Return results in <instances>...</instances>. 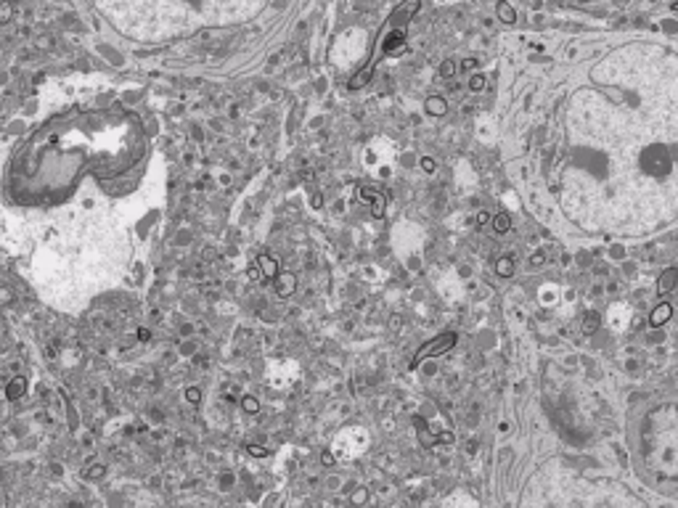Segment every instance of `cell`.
<instances>
[{
  "instance_id": "obj_1",
  "label": "cell",
  "mask_w": 678,
  "mask_h": 508,
  "mask_svg": "<svg viewBox=\"0 0 678 508\" xmlns=\"http://www.w3.org/2000/svg\"><path fill=\"white\" fill-rule=\"evenodd\" d=\"M103 16L122 35L143 42H159L236 19L246 0H98Z\"/></svg>"
},
{
  "instance_id": "obj_2",
  "label": "cell",
  "mask_w": 678,
  "mask_h": 508,
  "mask_svg": "<svg viewBox=\"0 0 678 508\" xmlns=\"http://www.w3.org/2000/svg\"><path fill=\"white\" fill-rule=\"evenodd\" d=\"M456 339H458V336H456L453 331H448V334H442V336L432 339V342H427V344H424V347H421V349H419V352H416V355H413L411 365L416 368V365H419L421 360H427L429 355H442V352H448V349H451V347L456 344Z\"/></svg>"
},
{
  "instance_id": "obj_3",
  "label": "cell",
  "mask_w": 678,
  "mask_h": 508,
  "mask_svg": "<svg viewBox=\"0 0 678 508\" xmlns=\"http://www.w3.org/2000/svg\"><path fill=\"white\" fill-rule=\"evenodd\" d=\"M675 283H678V270H675V268L662 270V273H660V278H657V294H660V297H668L670 291L675 289Z\"/></svg>"
},
{
  "instance_id": "obj_4",
  "label": "cell",
  "mask_w": 678,
  "mask_h": 508,
  "mask_svg": "<svg viewBox=\"0 0 678 508\" xmlns=\"http://www.w3.org/2000/svg\"><path fill=\"white\" fill-rule=\"evenodd\" d=\"M673 318V307L668 304V302H662V304H657L654 310H652V315H649V326L652 328H660V326H665V323Z\"/></svg>"
},
{
  "instance_id": "obj_5",
  "label": "cell",
  "mask_w": 678,
  "mask_h": 508,
  "mask_svg": "<svg viewBox=\"0 0 678 508\" xmlns=\"http://www.w3.org/2000/svg\"><path fill=\"white\" fill-rule=\"evenodd\" d=\"M294 289H297V281H294L291 273H279L276 275V291H279V297H291Z\"/></svg>"
},
{
  "instance_id": "obj_6",
  "label": "cell",
  "mask_w": 678,
  "mask_h": 508,
  "mask_svg": "<svg viewBox=\"0 0 678 508\" xmlns=\"http://www.w3.org/2000/svg\"><path fill=\"white\" fill-rule=\"evenodd\" d=\"M403 40H406L403 27L392 29V32L387 35V40H384V53H397V51H403Z\"/></svg>"
},
{
  "instance_id": "obj_7",
  "label": "cell",
  "mask_w": 678,
  "mask_h": 508,
  "mask_svg": "<svg viewBox=\"0 0 678 508\" xmlns=\"http://www.w3.org/2000/svg\"><path fill=\"white\" fill-rule=\"evenodd\" d=\"M424 109H427V114H432V117H442L445 112H448V103H445L442 96H429L427 103H424Z\"/></svg>"
},
{
  "instance_id": "obj_8",
  "label": "cell",
  "mask_w": 678,
  "mask_h": 508,
  "mask_svg": "<svg viewBox=\"0 0 678 508\" xmlns=\"http://www.w3.org/2000/svg\"><path fill=\"white\" fill-rule=\"evenodd\" d=\"M257 265H260V270L265 273V278H276V275H279V265H276V259L268 257V254H260L257 257Z\"/></svg>"
},
{
  "instance_id": "obj_9",
  "label": "cell",
  "mask_w": 678,
  "mask_h": 508,
  "mask_svg": "<svg viewBox=\"0 0 678 508\" xmlns=\"http://www.w3.org/2000/svg\"><path fill=\"white\" fill-rule=\"evenodd\" d=\"M496 275L498 278H512L514 275V259L512 257H498L496 259Z\"/></svg>"
},
{
  "instance_id": "obj_10",
  "label": "cell",
  "mask_w": 678,
  "mask_h": 508,
  "mask_svg": "<svg viewBox=\"0 0 678 508\" xmlns=\"http://www.w3.org/2000/svg\"><path fill=\"white\" fill-rule=\"evenodd\" d=\"M493 230H496L498 236L508 233V230H512V217H508L506 212H498L496 217H493Z\"/></svg>"
},
{
  "instance_id": "obj_11",
  "label": "cell",
  "mask_w": 678,
  "mask_h": 508,
  "mask_svg": "<svg viewBox=\"0 0 678 508\" xmlns=\"http://www.w3.org/2000/svg\"><path fill=\"white\" fill-rule=\"evenodd\" d=\"M496 11H498V19H501L503 24H514V21H517V13H514V8L508 6L506 0H498Z\"/></svg>"
},
{
  "instance_id": "obj_12",
  "label": "cell",
  "mask_w": 678,
  "mask_h": 508,
  "mask_svg": "<svg viewBox=\"0 0 678 508\" xmlns=\"http://www.w3.org/2000/svg\"><path fill=\"white\" fill-rule=\"evenodd\" d=\"M371 74H374V64H368V67H363V69H361V72H358L355 77H352V80H350V87H352V90H358V87H363V85L368 82V77H371Z\"/></svg>"
},
{
  "instance_id": "obj_13",
  "label": "cell",
  "mask_w": 678,
  "mask_h": 508,
  "mask_svg": "<svg viewBox=\"0 0 678 508\" xmlns=\"http://www.w3.org/2000/svg\"><path fill=\"white\" fill-rule=\"evenodd\" d=\"M599 326H602V318H599L596 313H591V315H585V320H583V334H594Z\"/></svg>"
},
{
  "instance_id": "obj_14",
  "label": "cell",
  "mask_w": 678,
  "mask_h": 508,
  "mask_svg": "<svg viewBox=\"0 0 678 508\" xmlns=\"http://www.w3.org/2000/svg\"><path fill=\"white\" fill-rule=\"evenodd\" d=\"M416 424H419V437H421V442L427 445V448H432V445L437 442V437H429V432L424 429V421L421 418H416Z\"/></svg>"
},
{
  "instance_id": "obj_15",
  "label": "cell",
  "mask_w": 678,
  "mask_h": 508,
  "mask_svg": "<svg viewBox=\"0 0 678 508\" xmlns=\"http://www.w3.org/2000/svg\"><path fill=\"white\" fill-rule=\"evenodd\" d=\"M440 74L445 77V80H451V77L456 74V61H451V58L442 61V64H440Z\"/></svg>"
},
{
  "instance_id": "obj_16",
  "label": "cell",
  "mask_w": 678,
  "mask_h": 508,
  "mask_svg": "<svg viewBox=\"0 0 678 508\" xmlns=\"http://www.w3.org/2000/svg\"><path fill=\"white\" fill-rule=\"evenodd\" d=\"M469 87L474 90V93H480V90H485V74H474L472 80H469Z\"/></svg>"
},
{
  "instance_id": "obj_17",
  "label": "cell",
  "mask_w": 678,
  "mask_h": 508,
  "mask_svg": "<svg viewBox=\"0 0 678 508\" xmlns=\"http://www.w3.org/2000/svg\"><path fill=\"white\" fill-rule=\"evenodd\" d=\"M244 410H246V413H257V410H260L257 400H255V397H244Z\"/></svg>"
},
{
  "instance_id": "obj_18",
  "label": "cell",
  "mask_w": 678,
  "mask_h": 508,
  "mask_svg": "<svg viewBox=\"0 0 678 508\" xmlns=\"http://www.w3.org/2000/svg\"><path fill=\"white\" fill-rule=\"evenodd\" d=\"M530 262H533L535 268H538V265H543V262H546V254H543V252H535V254H533V259H530Z\"/></svg>"
},
{
  "instance_id": "obj_19",
  "label": "cell",
  "mask_w": 678,
  "mask_h": 508,
  "mask_svg": "<svg viewBox=\"0 0 678 508\" xmlns=\"http://www.w3.org/2000/svg\"><path fill=\"white\" fill-rule=\"evenodd\" d=\"M474 67H477V61H474V58H464V61H461V69H467V72H472Z\"/></svg>"
},
{
  "instance_id": "obj_20",
  "label": "cell",
  "mask_w": 678,
  "mask_h": 508,
  "mask_svg": "<svg viewBox=\"0 0 678 508\" xmlns=\"http://www.w3.org/2000/svg\"><path fill=\"white\" fill-rule=\"evenodd\" d=\"M421 167L427 169V172H435V162L429 159V157H424V159H421Z\"/></svg>"
},
{
  "instance_id": "obj_21",
  "label": "cell",
  "mask_w": 678,
  "mask_h": 508,
  "mask_svg": "<svg viewBox=\"0 0 678 508\" xmlns=\"http://www.w3.org/2000/svg\"><path fill=\"white\" fill-rule=\"evenodd\" d=\"M249 453H252V455H265V450H263V448H255V445L249 448Z\"/></svg>"
},
{
  "instance_id": "obj_22",
  "label": "cell",
  "mask_w": 678,
  "mask_h": 508,
  "mask_svg": "<svg viewBox=\"0 0 678 508\" xmlns=\"http://www.w3.org/2000/svg\"><path fill=\"white\" fill-rule=\"evenodd\" d=\"M477 223H480V225H482V223H488V214H485V212H480V214H477Z\"/></svg>"
},
{
  "instance_id": "obj_23",
  "label": "cell",
  "mask_w": 678,
  "mask_h": 508,
  "mask_svg": "<svg viewBox=\"0 0 678 508\" xmlns=\"http://www.w3.org/2000/svg\"><path fill=\"white\" fill-rule=\"evenodd\" d=\"M675 11H678V3H675Z\"/></svg>"
}]
</instances>
